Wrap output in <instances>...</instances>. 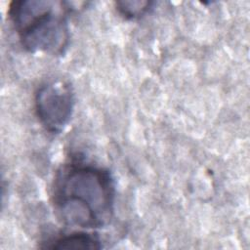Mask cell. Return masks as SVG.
<instances>
[{
	"instance_id": "obj_1",
	"label": "cell",
	"mask_w": 250,
	"mask_h": 250,
	"mask_svg": "<svg viewBox=\"0 0 250 250\" xmlns=\"http://www.w3.org/2000/svg\"><path fill=\"white\" fill-rule=\"evenodd\" d=\"M52 202L58 219L67 227L104 228L113 217L114 179L107 169L73 158L56 173Z\"/></svg>"
},
{
	"instance_id": "obj_2",
	"label": "cell",
	"mask_w": 250,
	"mask_h": 250,
	"mask_svg": "<svg viewBox=\"0 0 250 250\" xmlns=\"http://www.w3.org/2000/svg\"><path fill=\"white\" fill-rule=\"evenodd\" d=\"M69 10L66 2L21 0L10 4L8 16L24 50L62 56L70 39Z\"/></svg>"
},
{
	"instance_id": "obj_3",
	"label": "cell",
	"mask_w": 250,
	"mask_h": 250,
	"mask_svg": "<svg viewBox=\"0 0 250 250\" xmlns=\"http://www.w3.org/2000/svg\"><path fill=\"white\" fill-rule=\"evenodd\" d=\"M75 97L69 83L62 80L41 85L34 98L35 113L46 131L57 134L63 131L72 117Z\"/></svg>"
},
{
	"instance_id": "obj_4",
	"label": "cell",
	"mask_w": 250,
	"mask_h": 250,
	"mask_svg": "<svg viewBox=\"0 0 250 250\" xmlns=\"http://www.w3.org/2000/svg\"><path fill=\"white\" fill-rule=\"evenodd\" d=\"M41 248L55 250H97L103 247L97 233L86 231H72L52 236L42 242Z\"/></svg>"
},
{
	"instance_id": "obj_5",
	"label": "cell",
	"mask_w": 250,
	"mask_h": 250,
	"mask_svg": "<svg viewBox=\"0 0 250 250\" xmlns=\"http://www.w3.org/2000/svg\"><path fill=\"white\" fill-rule=\"evenodd\" d=\"M150 1H118L115 3L118 13L126 19L135 20L146 14L152 7Z\"/></svg>"
}]
</instances>
